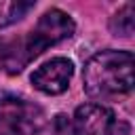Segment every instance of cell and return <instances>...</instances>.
Segmentation results:
<instances>
[{
	"label": "cell",
	"mask_w": 135,
	"mask_h": 135,
	"mask_svg": "<svg viewBox=\"0 0 135 135\" xmlns=\"http://www.w3.org/2000/svg\"><path fill=\"white\" fill-rule=\"evenodd\" d=\"M84 89L91 97L110 99L133 89V53L101 51L84 65Z\"/></svg>",
	"instance_id": "cell-1"
},
{
	"label": "cell",
	"mask_w": 135,
	"mask_h": 135,
	"mask_svg": "<svg viewBox=\"0 0 135 135\" xmlns=\"http://www.w3.org/2000/svg\"><path fill=\"white\" fill-rule=\"evenodd\" d=\"M74 34V21L59 8H51L49 13H44L40 17V21L36 23V27L30 32L23 51H25V59H32L36 55H40L42 51H46L49 46L70 38Z\"/></svg>",
	"instance_id": "cell-2"
},
{
	"label": "cell",
	"mask_w": 135,
	"mask_h": 135,
	"mask_svg": "<svg viewBox=\"0 0 135 135\" xmlns=\"http://www.w3.org/2000/svg\"><path fill=\"white\" fill-rule=\"evenodd\" d=\"M114 129H116L114 114L103 105L84 103L74 114L72 135H114Z\"/></svg>",
	"instance_id": "cell-3"
},
{
	"label": "cell",
	"mask_w": 135,
	"mask_h": 135,
	"mask_svg": "<svg viewBox=\"0 0 135 135\" xmlns=\"http://www.w3.org/2000/svg\"><path fill=\"white\" fill-rule=\"evenodd\" d=\"M72 74H74L72 61L63 59V57H57V59H51V61L42 63L32 74V84L42 93L57 95V93H63L68 89V84L72 80Z\"/></svg>",
	"instance_id": "cell-4"
},
{
	"label": "cell",
	"mask_w": 135,
	"mask_h": 135,
	"mask_svg": "<svg viewBox=\"0 0 135 135\" xmlns=\"http://www.w3.org/2000/svg\"><path fill=\"white\" fill-rule=\"evenodd\" d=\"M34 112L36 108L23 99H0V135H23L25 129H34Z\"/></svg>",
	"instance_id": "cell-5"
},
{
	"label": "cell",
	"mask_w": 135,
	"mask_h": 135,
	"mask_svg": "<svg viewBox=\"0 0 135 135\" xmlns=\"http://www.w3.org/2000/svg\"><path fill=\"white\" fill-rule=\"evenodd\" d=\"M135 27V8L133 4H124L112 19V32L116 36H131Z\"/></svg>",
	"instance_id": "cell-6"
},
{
	"label": "cell",
	"mask_w": 135,
	"mask_h": 135,
	"mask_svg": "<svg viewBox=\"0 0 135 135\" xmlns=\"http://www.w3.org/2000/svg\"><path fill=\"white\" fill-rule=\"evenodd\" d=\"M6 65H8V51H6V46L0 42V70L6 68Z\"/></svg>",
	"instance_id": "cell-7"
}]
</instances>
